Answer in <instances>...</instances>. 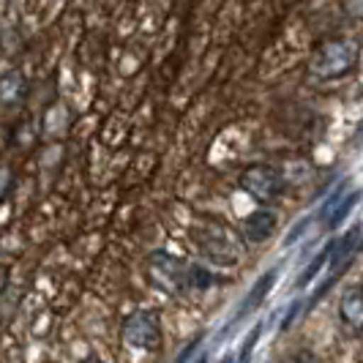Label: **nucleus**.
I'll return each mask as SVG.
<instances>
[{"label": "nucleus", "mask_w": 363, "mask_h": 363, "mask_svg": "<svg viewBox=\"0 0 363 363\" xmlns=\"http://www.w3.org/2000/svg\"><path fill=\"white\" fill-rule=\"evenodd\" d=\"M259 330H262V328L257 325L255 330H252V336L243 342V347H240V355H238L235 363H249V361H252V352H255V345H257V339H259Z\"/></svg>", "instance_id": "f8f14e48"}, {"label": "nucleus", "mask_w": 363, "mask_h": 363, "mask_svg": "<svg viewBox=\"0 0 363 363\" xmlns=\"http://www.w3.org/2000/svg\"><path fill=\"white\" fill-rule=\"evenodd\" d=\"M9 189H11V169L0 164V197H6Z\"/></svg>", "instance_id": "4468645a"}, {"label": "nucleus", "mask_w": 363, "mask_h": 363, "mask_svg": "<svg viewBox=\"0 0 363 363\" xmlns=\"http://www.w3.org/2000/svg\"><path fill=\"white\" fill-rule=\"evenodd\" d=\"M221 363H235V361H233V358H227V361H221Z\"/></svg>", "instance_id": "412c9836"}, {"label": "nucleus", "mask_w": 363, "mask_h": 363, "mask_svg": "<svg viewBox=\"0 0 363 363\" xmlns=\"http://www.w3.org/2000/svg\"><path fill=\"white\" fill-rule=\"evenodd\" d=\"M361 41L358 38H328L309 57V74L314 79H336L358 66Z\"/></svg>", "instance_id": "f257e3e1"}, {"label": "nucleus", "mask_w": 363, "mask_h": 363, "mask_svg": "<svg viewBox=\"0 0 363 363\" xmlns=\"http://www.w3.org/2000/svg\"><path fill=\"white\" fill-rule=\"evenodd\" d=\"M121 333H123V342L134 350H159V345H162L159 314L150 309L134 311L123 320Z\"/></svg>", "instance_id": "f03ea898"}, {"label": "nucleus", "mask_w": 363, "mask_h": 363, "mask_svg": "<svg viewBox=\"0 0 363 363\" xmlns=\"http://www.w3.org/2000/svg\"><path fill=\"white\" fill-rule=\"evenodd\" d=\"M194 363H208V355H205V352H200V355H197V361Z\"/></svg>", "instance_id": "a211bd4d"}, {"label": "nucleus", "mask_w": 363, "mask_h": 363, "mask_svg": "<svg viewBox=\"0 0 363 363\" xmlns=\"http://www.w3.org/2000/svg\"><path fill=\"white\" fill-rule=\"evenodd\" d=\"M150 271L156 273V281L169 292H186L191 287V268L167 252H156L150 257Z\"/></svg>", "instance_id": "20e7f679"}, {"label": "nucleus", "mask_w": 363, "mask_h": 363, "mask_svg": "<svg viewBox=\"0 0 363 363\" xmlns=\"http://www.w3.org/2000/svg\"><path fill=\"white\" fill-rule=\"evenodd\" d=\"M202 252L218 265H235L240 259V246H238L230 233L224 230H211L202 235Z\"/></svg>", "instance_id": "39448f33"}, {"label": "nucleus", "mask_w": 363, "mask_h": 363, "mask_svg": "<svg viewBox=\"0 0 363 363\" xmlns=\"http://www.w3.org/2000/svg\"><path fill=\"white\" fill-rule=\"evenodd\" d=\"M197 345H200V342H191V345H189V350H186V352H181V358H178L175 363H189V358H191V352L197 350Z\"/></svg>", "instance_id": "dca6fc26"}, {"label": "nucleus", "mask_w": 363, "mask_h": 363, "mask_svg": "<svg viewBox=\"0 0 363 363\" xmlns=\"http://www.w3.org/2000/svg\"><path fill=\"white\" fill-rule=\"evenodd\" d=\"M361 235H363V230H361Z\"/></svg>", "instance_id": "4be33fe9"}, {"label": "nucleus", "mask_w": 363, "mask_h": 363, "mask_svg": "<svg viewBox=\"0 0 363 363\" xmlns=\"http://www.w3.org/2000/svg\"><path fill=\"white\" fill-rule=\"evenodd\" d=\"M276 276H279V268H273V271H268V273H262L259 276V281L255 284V290L246 295V301L240 303V309H238V314H235V323H240L246 314H252V311L265 301V295L271 292V287H273V281H276Z\"/></svg>", "instance_id": "6e6552de"}, {"label": "nucleus", "mask_w": 363, "mask_h": 363, "mask_svg": "<svg viewBox=\"0 0 363 363\" xmlns=\"http://www.w3.org/2000/svg\"><path fill=\"white\" fill-rule=\"evenodd\" d=\"M339 311H342V320H345L347 325L361 330L363 328V284H350V287H345Z\"/></svg>", "instance_id": "423d86ee"}, {"label": "nucleus", "mask_w": 363, "mask_h": 363, "mask_svg": "<svg viewBox=\"0 0 363 363\" xmlns=\"http://www.w3.org/2000/svg\"><path fill=\"white\" fill-rule=\"evenodd\" d=\"M298 306H301V303H298ZM298 306H292V309L287 311V320H284V325H281L284 330H287V328H290V323L295 320V314H298Z\"/></svg>", "instance_id": "f3484780"}, {"label": "nucleus", "mask_w": 363, "mask_h": 363, "mask_svg": "<svg viewBox=\"0 0 363 363\" xmlns=\"http://www.w3.org/2000/svg\"><path fill=\"white\" fill-rule=\"evenodd\" d=\"M240 189L249 197H255L257 202H273L284 191V178H281V172L276 167L257 164V167H249L240 175Z\"/></svg>", "instance_id": "7ed1b4c3"}, {"label": "nucleus", "mask_w": 363, "mask_h": 363, "mask_svg": "<svg viewBox=\"0 0 363 363\" xmlns=\"http://www.w3.org/2000/svg\"><path fill=\"white\" fill-rule=\"evenodd\" d=\"M3 284H6V271H0V290H3Z\"/></svg>", "instance_id": "6ab92c4d"}, {"label": "nucleus", "mask_w": 363, "mask_h": 363, "mask_svg": "<svg viewBox=\"0 0 363 363\" xmlns=\"http://www.w3.org/2000/svg\"><path fill=\"white\" fill-rule=\"evenodd\" d=\"M22 99H25V77L19 72L6 74L0 79V104L3 107H17Z\"/></svg>", "instance_id": "1a4fd4ad"}, {"label": "nucleus", "mask_w": 363, "mask_h": 363, "mask_svg": "<svg viewBox=\"0 0 363 363\" xmlns=\"http://www.w3.org/2000/svg\"><path fill=\"white\" fill-rule=\"evenodd\" d=\"M82 363H104V361H99V358H85Z\"/></svg>", "instance_id": "aec40b11"}, {"label": "nucleus", "mask_w": 363, "mask_h": 363, "mask_svg": "<svg viewBox=\"0 0 363 363\" xmlns=\"http://www.w3.org/2000/svg\"><path fill=\"white\" fill-rule=\"evenodd\" d=\"M330 249H333V240L328 243V246H325V249H323V252H320V255L314 257V262H311L309 268L303 271V276L298 279V287H306V284H311V281L317 279V273L323 271V265H325L328 259H330Z\"/></svg>", "instance_id": "9b49d317"}, {"label": "nucleus", "mask_w": 363, "mask_h": 363, "mask_svg": "<svg viewBox=\"0 0 363 363\" xmlns=\"http://www.w3.org/2000/svg\"><path fill=\"white\" fill-rule=\"evenodd\" d=\"M342 9L347 17L363 19V0H342Z\"/></svg>", "instance_id": "ddd939ff"}, {"label": "nucleus", "mask_w": 363, "mask_h": 363, "mask_svg": "<svg viewBox=\"0 0 363 363\" xmlns=\"http://www.w3.org/2000/svg\"><path fill=\"white\" fill-rule=\"evenodd\" d=\"M273 230H276V216H273L271 211H257V213H252V216L243 221V238L249 243L268 240Z\"/></svg>", "instance_id": "0eeeda50"}, {"label": "nucleus", "mask_w": 363, "mask_h": 363, "mask_svg": "<svg viewBox=\"0 0 363 363\" xmlns=\"http://www.w3.org/2000/svg\"><path fill=\"white\" fill-rule=\"evenodd\" d=\"M284 363H320V358L314 355V352H298V355H292L290 361Z\"/></svg>", "instance_id": "2eb2a0df"}, {"label": "nucleus", "mask_w": 363, "mask_h": 363, "mask_svg": "<svg viewBox=\"0 0 363 363\" xmlns=\"http://www.w3.org/2000/svg\"><path fill=\"white\" fill-rule=\"evenodd\" d=\"M361 189H352V191H347V194H342L339 200H336V205L330 208V213H328V218H325V227L328 230H336L342 221H345L350 213H352V208L361 202Z\"/></svg>", "instance_id": "9d476101"}]
</instances>
